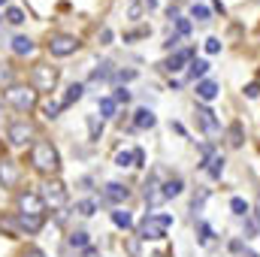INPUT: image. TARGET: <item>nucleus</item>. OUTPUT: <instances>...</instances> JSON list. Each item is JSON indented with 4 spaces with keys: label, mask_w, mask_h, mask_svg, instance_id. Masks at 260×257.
<instances>
[{
    "label": "nucleus",
    "mask_w": 260,
    "mask_h": 257,
    "mask_svg": "<svg viewBox=\"0 0 260 257\" xmlns=\"http://www.w3.org/2000/svg\"><path fill=\"white\" fill-rule=\"evenodd\" d=\"M6 103L15 106L18 112H30V109H37V91L30 85H12V88H6Z\"/></svg>",
    "instance_id": "nucleus-3"
},
{
    "label": "nucleus",
    "mask_w": 260,
    "mask_h": 257,
    "mask_svg": "<svg viewBox=\"0 0 260 257\" xmlns=\"http://www.w3.org/2000/svg\"><path fill=\"white\" fill-rule=\"evenodd\" d=\"M58 85V70L52 64H37L30 70V88L34 91H55Z\"/></svg>",
    "instance_id": "nucleus-5"
},
{
    "label": "nucleus",
    "mask_w": 260,
    "mask_h": 257,
    "mask_svg": "<svg viewBox=\"0 0 260 257\" xmlns=\"http://www.w3.org/2000/svg\"><path fill=\"white\" fill-rule=\"evenodd\" d=\"M58 112H61V103H49V106L43 109V115H46L49 121H52V118H58Z\"/></svg>",
    "instance_id": "nucleus-37"
},
{
    "label": "nucleus",
    "mask_w": 260,
    "mask_h": 257,
    "mask_svg": "<svg viewBox=\"0 0 260 257\" xmlns=\"http://www.w3.org/2000/svg\"><path fill=\"white\" fill-rule=\"evenodd\" d=\"M40 197H43L46 206H52V209H64L67 206V185L64 182H58V179H52V182L43 185Z\"/></svg>",
    "instance_id": "nucleus-6"
},
{
    "label": "nucleus",
    "mask_w": 260,
    "mask_h": 257,
    "mask_svg": "<svg viewBox=\"0 0 260 257\" xmlns=\"http://www.w3.org/2000/svg\"><path fill=\"white\" fill-rule=\"evenodd\" d=\"M142 3H148V6H157V0H142Z\"/></svg>",
    "instance_id": "nucleus-48"
},
{
    "label": "nucleus",
    "mask_w": 260,
    "mask_h": 257,
    "mask_svg": "<svg viewBox=\"0 0 260 257\" xmlns=\"http://www.w3.org/2000/svg\"><path fill=\"white\" fill-rule=\"evenodd\" d=\"M6 21H9V24H21V21H24V12H21L18 6H9V9H6Z\"/></svg>",
    "instance_id": "nucleus-28"
},
{
    "label": "nucleus",
    "mask_w": 260,
    "mask_h": 257,
    "mask_svg": "<svg viewBox=\"0 0 260 257\" xmlns=\"http://www.w3.org/2000/svg\"><path fill=\"white\" fill-rule=\"evenodd\" d=\"M257 224H260V194H257Z\"/></svg>",
    "instance_id": "nucleus-47"
},
{
    "label": "nucleus",
    "mask_w": 260,
    "mask_h": 257,
    "mask_svg": "<svg viewBox=\"0 0 260 257\" xmlns=\"http://www.w3.org/2000/svg\"><path fill=\"white\" fill-rule=\"evenodd\" d=\"M145 164V151L142 148H133V167H142Z\"/></svg>",
    "instance_id": "nucleus-40"
},
{
    "label": "nucleus",
    "mask_w": 260,
    "mask_h": 257,
    "mask_svg": "<svg viewBox=\"0 0 260 257\" xmlns=\"http://www.w3.org/2000/svg\"><path fill=\"white\" fill-rule=\"evenodd\" d=\"M18 209H21L24 215H43V212H46V203H43L40 194L24 191V194H18Z\"/></svg>",
    "instance_id": "nucleus-7"
},
{
    "label": "nucleus",
    "mask_w": 260,
    "mask_h": 257,
    "mask_svg": "<svg viewBox=\"0 0 260 257\" xmlns=\"http://www.w3.org/2000/svg\"><path fill=\"white\" fill-rule=\"evenodd\" d=\"M112 100H115V103H127V100H130V91H127V88H115Z\"/></svg>",
    "instance_id": "nucleus-38"
},
{
    "label": "nucleus",
    "mask_w": 260,
    "mask_h": 257,
    "mask_svg": "<svg viewBox=\"0 0 260 257\" xmlns=\"http://www.w3.org/2000/svg\"><path fill=\"white\" fill-rule=\"evenodd\" d=\"M100 40H103V46H109V43H112V30H103Z\"/></svg>",
    "instance_id": "nucleus-44"
},
{
    "label": "nucleus",
    "mask_w": 260,
    "mask_h": 257,
    "mask_svg": "<svg viewBox=\"0 0 260 257\" xmlns=\"http://www.w3.org/2000/svg\"><path fill=\"white\" fill-rule=\"evenodd\" d=\"M109 76H112V64H100L91 73V82H103V79H109Z\"/></svg>",
    "instance_id": "nucleus-27"
},
{
    "label": "nucleus",
    "mask_w": 260,
    "mask_h": 257,
    "mask_svg": "<svg viewBox=\"0 0 260 257\" xmlns=\"http://www.w3.org/2000/svg\"><path fill=\"white\" fill-rule=\"evenodd\" d=\"M34 49H37V46H34L30 37H15V40H12V52H15V55H30Z\"/></svg>",
    "instance_id": "nucleus-18"
},
{
    "label": "nucleus",
    "mask_w": 260,
    "mask_h": 257,
    "mask_svg": "<svg viewBox=\"0 0 260 257\" xmlns=\"http://www.w3.org/2000/svg\"><path fill=\"white\" fill-rule=\"evenodd\" d=\"M182 191H185V182H182L179 176H173V179H167V182H164V191H160V197H179Z\"/></svg>",
    "instance_id": "nucleus-17"
},
{
    "label": "nucleus",
    "mask_w": 260,
    "mask_h": 257,
    "mask_svg": "<svg viewBox=\"0 0 260 257\" xmlns=\"http://www.w3.org/2000/svg\"><path fill=\"white\" fill-rule=\"evenodd\" d=\"M115 164L118 167H133V151H118L115 154Z\"/></svg>",
    "instance_id": "nucleus-32"
},
{
    "label": "nucleus",
    "mask_w": 260,
    "mask_h": 257,
    "mask_svg": "<svg viewBox=\"0 0 260 257\" xmlns=\"http://www.w3.org/2000/svg\"><path fill=\"white\" fill-rule=\"evenodd\" d=\"M130 18H133V21H136V18H139V15H142V6H139V3H136V0H133V3H130Z\"/></svg>",
    "instance_id": "nucleus-41"
},
{
    "label": "nucleus",
    "mask_w": 260,
    "mask_h": 257,
    "mask_svg": "<svg viewBox=\"0 0 260 257\" xmlns=\"http://www.w3.org/2000/svg\"><path fill=\"white\" fill-rule=\"evenodd\" d=\"M118 79H121V82H130V79H136V70H121V73H118Z\"/></svg>",
    "instance_id": "nucleus-42"
},
{
    "label": "nucleus",
    "mask_w": 260,
    "mask_h": 257,
    "mask_svg": "<svg viewBox=\"0 0 260 257\" xmlns=\"http://www.w3.org/2000/svg\"><path fill=\"white\" fill-rule=\"evenodd\" d=\"M139 37H148V27H136V30H127V34H124V43H130V40H139Z\"/></svg>",
    "instance_id": "nucleus-36"
},
{
    "label": "nucleus",
    "mask_w": 260,
    "mask_h": 257,
    "mask_svg": "<svg viewBox=\"0 0 260 257\" xmlns=\"http://www.w3.org/2000/svg\"><path fill=\"white\" fill-rule=\"evenodd\" d=\"M115 109H118V103L112 97H103L100 100V118H115Z\"/></svg>",
    "instance_id": "nucleus-21"
},
{
    "label": "nucleus",
    "mask_w": 260,
    "mask_h": 257,
    "mask_svg": "<svg viewBox=\"0 0 260 257\" xmlns=\"http://www.w3.org/2000/svg\"><path fill=\"white\" fill-rule=\"evenodd\" d=\"M21 257H46V251H40V248H27Z\"/></svg>",
    "instance_id": "nucleus-43"
},
{
    "label": "nucleus",
    "mask_w": 260,
    "mask_h": 257,
    "mask_svg": "<svg viewBox=\"0 0 260 257\" xmlns=\"http://www.w3.org/2000/svg\"><path fill=\"white\" fill-rule=\"evenodd\" d=\"M188 73H191V79H200V82H203V76L209 73V61H203V58H194Z\"/></svg>",
    "instance_id": "nucleus-20"
},
{
    "label": "nucleus",
    "mask_w": 260,
    "mask_h": 257,
    "mask_svg": "<svg viewBox=\"0 0 260 257\" xmlns=\"http://www.w3.org/2000/svg\"><path fill=\"white\" fill-rule=\"evenodd\" d=\"M82 94H85V88H82L79 82H73V85L67 88V94L61 97V109H70V106H73V103H76V100H79Z\"/></svg>",
    "instance_id": "nucleus-16"
},
{
    "label": "nucleus",
    "mask_w": 260,
    "mask_h": 257,
    "mask_svg": "<svg viewBox=\"0 0 260 257\" xmlns=\"http://www.w3.org/2000/svg\"><path fill=\"white\" fill-rule=\"evenodd\" d=\"M176 34L179 37H188L191 34V21L188 18H176Z\"/></svg>",
    "instance_id": "nucleus-33"
},
{
    "label": "nucleus",
    "mask_w": 260,
    "mask_h": 257,
    "mask_svg": "<svg viewBox=\"0 0 260 257\" xmlns=\"http://www.w3.org/2000/svg\"><path fill=\"white\" fill-rule=\"evenodd\" d=\"M227 136H230V145H233V148H239V145L245 142V133H242V124H239V121H233V124H230Z\"/></svg>",
    "instance_id": "nucleus-19"
},
{
    "label": "nucleus",
    "mask_w": 260,
    "mask_h": 257,
    "mask_svg": "<svg viewBox=\"0 0 260 257\" xmlns=\"http://www.w3.org/2000/svg\"><path fill=\"white\" fill-rule=\"evenodd\" d=\"M157 124V118H154V112L151 109H136V115H133V127L136 130H148V127H154Z\"/></svg>",
    "instance_id": "nucleus-13"
},
{
    "label": "nucleus",
    "mask_w": 260,
    "mask_h": 257,
    "mask_svg": "<svg viewBox=\"0 0 260 257\" xmlns=\"http://www.w3.org/2000/svg\"><path fill=\"white\" fill-rule=\"evenodd\" d=\"M79 46H82V43H79L73 34H55V37H49V43H46V49H49L52 58H70V55L79 52Z\"/></svg>",
    "instance_id": "nucleus-4"
},
{
    "label": "nucleus",
    "mask_w": 260,
    "mask_h": 257,
    "mask_svg": "<svg viewBox=\"0 0 260 257\" xmlns=\"http://www.w3.org/2000/svg\"><path fill=\"white\" fill-rule=\"evenodd\" d=\"M127 248H130V254H139V242H136V239H130Z\"/></svg>",
    "instance_id": "nucleus-46"
},
{
    "label": "nucleus",
    "mask_w": 260,
    "mask_h": 257,
    "mask_svg": "<svg viewBox=\"0 0 260 257\" xmlns=\"http://www.w3.org/2000/svg\"><path fill=\"white\" fill-rule=\"evenodd\" d=\"M3 3H6V0H0V6H3Z\"/></svg>",
    "instance_id": "nucleus-51"
},
{
    "label": "nucleus",
    "mask_w": 260,
    "mask_h": 257,
    "mask_svg": "<svg viewBox=\"0 0 260 257\" xmlns=\"http://www.w3.org/2000/svg\"><path fill=\"white\" fill-rule=\"evenodd\" d=\"M230 209H233V215H239V218L248 215V203H245L242 197H233V200H230Z\"/></svg>",
    "instance_id": "nucleus-25"
},
{
    "label": "nucleus",
    "mask_w": 260,
    "mask_h": 257,
    "mask_svg": "<svg viewBox=\"0 0 260 257\" xmlns=\"http://www.w3.org/2000/svg\"><path fill=\"white\" fill-rule=\"evenodd\" d=\"M245 97H248V100H257V97H260V85H257V82L245 85Z\"/></svg>",
    "instance_id": "nucleus-39"
},
{
    "label": "nucleus",
    "mask_w": 260,
    "mask_h": 257,
    "mask_svg": "<svg viewBox=\"0 0 260 257\" xmlns=\"http://www.w3.org/2000/svg\"><path fill=\"white\" fill-rule=\"evenodd\" d=\"M88 130H91V139H100V133H103V121H97L94 115L88 118Z\"/></svg>",
    "instance_id": "nucleus-31"
},
{
    "label": "nucleus",
    "mask_w": 260,
    "mask_h": 257,
    "mask_svg": "<svg viewBox=\"0 0 260 257\" xmlns=\"http://www.w3.org/2000/svg\"><path fill=\"white\" fill-rule=\"evenodd\" d=\"M245 257H260V254H254V251H245Z\"/></svg>",
    "instance_id": "nucleus-49"
},
{
    "label": "nucleus",
    "mask_w": 260,
    "mask_h": 257,
    "mask_svg": "<svg viewBox=\"0 0 260 257\" xmlns=\"http://www.w3.org/2000/svg\"><path fill=\"white\" fill-rule=\"evenodd\" d=\"M15 224L24 233H40L43 230V215H24V212H18L15 215Z\"/></svg>",
    "instance_id": "nucleus-9"
},
{
    "label": "nucleus",
    "mask_w": 260,
    "mask_h": 257,
    "mask_svg": "<svg viewBox=\"0 0 260 257\" xmlns=\"http://www.w3.org/2000/svg\"><path fill=\"white\" fill-rule=\"evenodd\" d=\"M76 212L88 218V215H94V212H97V203H94V200H79V203H76Z\"/></svg>",
    "instance_id": "nucleus-26"
},
{
    "label": "nucleus",
    "mask_w": 260,
    "mask_h": 257,
    "mask_svg": "<svg viewBox=\"0 0 260 257\" xmlns=\"http://www.w3.org/2000/svg\"><path fill=\"white\" fill-rule=\"evenodd\" d=\"M173 227V215H157V212H148L139 224V239H164L167 230Z\"/></svg>",
    "instance_id": "nucleus-2"
},
{
    "label": "nucleus",
    "mask_w": 260,
    "mask_h": 257,
    "mask_svg": "<svg viewBox=\"0 0 260 257\" xmlns=\"http://www.w3.org/2000/svg\"><path fill=\"white\" fill-rule=\"evenodd\" d=\"M70 245H73V248H85V245H88V233H85V230H76V233L70 236Z\"/></svg>",
    "instance_id": "nucleus-29"
},
{
    "label": "nucleus",
    "mask_w": 260,
    "mask_h": 257,
    "mask_svg": "<svg viewBox=\"0 0 260 257\" xmlns=\"http://www.w3.org/2000/svg\"><path fill=\"white\" fill-rule=\"evenodd\" d=\"M0 118H3V103H0Z\"/></svg>",
    "instance_id": "nucleus-50"
},
{
    "label": "nucleus",
    "mask_w": 260,
    "mask_h": 257,
    "mask_svg": "<svg viewBox=\"0 0 260 257\" xmlns=\"http://www.w3.org/2000/svg\"><path fill=\"white\" fill-rule=\"evenodd\" d=\"M206 52H209V55H218V52H221V40H218V37H209V40H206Z\"/></svg>",
    "instance_id": "nucleus-34"
},
{
    "label": "nucleus",
    "mask_w": 260,
    "mask_h": 257,
    "mask_svg": "<svg viewBox=\"0 0 260 257\" xmlns=\"http://www.w3.org/2000/svg\"><path fill=\"white\" fill-rule=\"evenodd\" d=\"M209 15H212L209 6H203V3H194L191 6V18H197V21H209Z\"/></svg>",
    "instance_id": "nucleus-24"
},
{
    "label": "nucleus",
    "mask_w": 260,
    "mask_h": 257,
    "mask_svg": "<svg viewBox=\"0 0 260 257\" xmlns=\"http://www.w3.org/2000/svg\"><path fill=\"white\" fill-rule=\"evenodd\" d=\"M30 136H34V127H30L27 121H12V124H9V142H12V145H27Z\"/></svg>",
    "instance_id": "nucleus-8"
},
{
    "label": "nucleus",
    "mask_w": 260,
    "mask_h": 257,
    "mask_svg": "<svg viewBox=\"0 0 260 257\" xmlns=\"http://www.w3.org/2000/svg\"><path fill=\"white\" fill-rule=\"evenodd\" d=\"M206 170H209V176H212V179H221V173H224V157H221V154H215V157L209 160V167H206Z\"/></svg>",
    "instance_id": "nucleus-23"
},
{
    "label": "nucleus",
    "mask_w": 260,
    "mask_h": 257,
    "mask_svg": "<svg viewBox=\"0 0 260 257\" xmlns=\"http://www.w3.org/2000/svg\"><path fill=\"white\" fill-rule=\"evenodd\" d=\"M112 221H115V227H121V230L133 227V218H130V212H121V209H115V212H112Z\"/></svg>",
    "instance_id": "nucleus-22"
},
{
    "label": "nucleus",
    "mask_w": 260,
    "mask_h": 257,
    "mask_svg": "<svg viewBox=\"0 0 260 257\" xmlns=\"http://www.w3.org/2000/svg\"><path fill=\"white\" fill-rule=\"evenodd\" d=\"M103 197H106L109 203H115V206H118V203H124V200L130 197V191L124 188V185H118V182H109V185H106V191H103Z\"/></svg>",
    "instance_id": "nucleus-14"
},
{
    "label": "nucleus",
    "mask_w": 260,
    "mask_h": 257,
    "mask_svg": "<svg viewBox=\"0 0 260 257\" xmlns=\"http://www.w3.org/2000/svg\"><path fill=\"white\" fill-rule=\"evenodd\" d=\"M191 61H194V52H191V49H182V52H176V55L164 64V70H167V73H179L185 64L191 67Z\"/></svg>",
    "instance_id": "nucleus-12"
},
{
    "label": "nucleus",
    "mask_w": 260,
    "mask_h": 257,
    "mask_svg": "<svg viewBox=\"0 0 260 257\" xmlns=\"http://www.w3.org/2000/svg\"><path fill=\"white\" fill-rule=\"evenodd\" d=\"M218 91H221V88H218V82H212V79L197 82V97H200V100H206V103H209V100H215V97H218Z\"/></svg>",
    "instance_id": "nucleus-15"
},
{
    "label": "nucleus",
    "mask_w": 260,
    "mask_h": 257,
    "mask_svg": "<svg viewBox=\"0 0 260 257\" xmlns=\"http://www.w3.org/2000/svg\"><path fill=\"white\" fill-rule=\"evenodd\" d=\"M12 88L15 82H12V67H6V64H0V88Z\"/></svg>",
    "instance_id": "nucleus-30"
},
{
    "label": "nucleus",
    "mask_w": 260,
    "mask_h": 257,
    "mask_svg": "<svg viewBox=\"0 0 260 257\" xmlns=\"http://www.w3.org/2000/svg\"><path fill=\"white\" fill-rule=\"evenodd\" d=\"M209 242H212V227L200 224V245H209Z\"/></svg>",
    "instance_id": "nucleus-35"
},
{
    "label": "nucleus",
    "mask_w": 260,
    "mask_h": 257,
    "mask_svg": "<svg viewBox=\"0 0 260 257\" xmlns=\"http://www.w3.org/2000/svg\"><path fill=\"white\" fill-rule=\"evenodd\" d=\"M15 182H18V167L9 157H0V185L3 188H12Z\"/></svg>",
    "instance_id": "nucleus-10"
},
{
    "label": "nucleus",
    "mask_w": 260,
    "mask_h": 257,
    "mask_svg": "<svg viewBox=\"0 0 260 257\" xmlns=\"http://www.w3.org/2000/svg\"><path fill=\"white\" fill-rule=\"evenodd\" d=\"M254 236V224L251 221H245V239H251Z\"/></svg>",
    "instance_id": "nucleus-45"
},
{
    "label": "nucleus",
    "mask_w": 260,
    "mask_h": 257,
    "mask_svg": "<svg viewBox=\"0 0 260 257\" xmlns=\"http://www.w3.org/2000/svg\"><path fill=\"white\" fill-rule=\"evenodd\" d=\"M197 121H200V127L206 130V133H218V118H215V112L209 109V106H197Z\"/></svg>",
    "instance_id": "nucleus-11"
},
{
    "label": "nucleus",
    "mask_w": 260,
    "mask_h": 257,
    "mask_svg": "<svg viewBox=\"0 0 260 257\" xmlns=\"http://www.w3.org/2000/svg\"><path fill=\"white\" fill-rule=\"evenodd\" d=\"M30 167H34L37 173H43V176H55V173L61 170V154H58V148H55L52 142H46V139L34 142V148H30Z\"/></svg>",
    "instance_id": "nucleus-1"
}]
</instances>
